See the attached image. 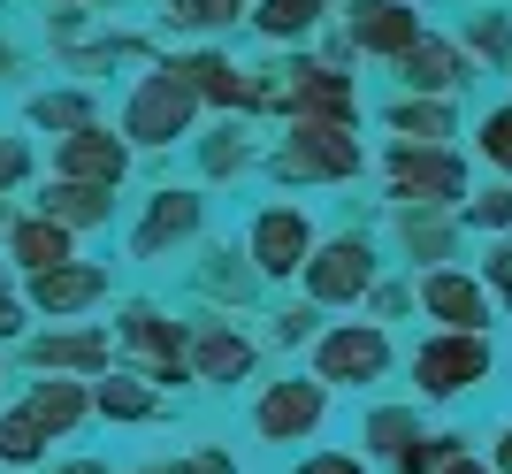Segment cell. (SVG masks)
I'll list each match as a JSON object with an SVG mask.
<instances>
[{
	"label": "cell",
	"mask_w": 512,
	"mask_h": 474,
	"mask_svg": "<svg viewBox=\"0 0 512 474\" xmlns=\"http://www.w3.org/2000/svg\"><path fill=\"white\" fill-rule=\"evenodd\" d=\"M123 345H130V352H146L153 383H176V375H184V329L161 322L153 306H138V314L123 322Z\"/></svg>",
	"instance_id": "15"
},
{
	"label": "cell",
	"mask_w": 512,
	"mask_h": 474,
	"mask_svg": "<svg viewBox=\"0 0 512 474\" xmlns=\"http://www.w3.org/2000/svg\"><path fill=\"white\" fill-rule=\"evenodd\" d=\"M314 16H321V0H260L253 8V23L268 31V39H306Z\"/></svg>",
	"instance_id": "24"
},
{
	"label": "cell",
	"mask_w": 512,
	"mask_h": 474,
	"mask_svg": "<svg viewBox=\"0 0 512 474\" xmlns=\"http://www.w3.org/2000/svg\"><path fill=\"white\" fill-rule=\"evenodd\" d=\"M421 306L436 314V322H451V337H474V322H490V299H482V283L451 276V268H436V276L421 283Z\"/></svg>",
	"instance_id": "14"
},
{
	"label": "cell",
	"mask_w": 512,
	"mask_h": 474,
	"mask_svg": "<svg viewBox=\"0 0 512 474\" xmlns=\"http://www.w3.org/2000/svg\"><path fill=\"white\" fill-rule=\"evenodd\" d=\"M0 77H16V46L0 39Z\"/></svg>",
	"instance_id": "42"
},
{
	"label": "cell",
	"mask_w": 512,
	"mask_h": 474,
	"mask_svg": "<svg viewBox=\"0 0 512 474\" xmlns=\"http://www.w3.org/2000/svg\"><path fill=\"white\" fill-rule=\"evenodd\" d=\"M8 260L31 268V276H46V268H62V260H69V230H54L46 215L16 222V230H8Z\"/></svg>",
	"instance_id": "21"
},
{
	"label": "cell",
	"mask_w": 512,
	"mask_h": 474,
	"mask_svg": "<svg viewBox=\"0 0 512 474\" xmlns=\"http://www.w3.org/2000/svg\"><path fill=\"white\" fill-rule=\"evenodd\" d=\"M85 406H92L85 383H62V375H54V383H31V398H23L16 413H23L39 436H69L77 421H85Z\"/></svg>",
	"instance_id": "16"
},
{
	"label": "cell",
	"mask_w": 512,
	"mask_h": 474,
	"mask_svg": "<svg viewBox=\"0 0 512 474\" xmlns=\"http://www.w3.org/2000/svg\"><path fill=\"white\" fill-rule=\"evenodd\" d=\"M444 474H490L482 459H444Z\"/></svg>",
	"instance_id": "41"
},
{
	"label": "cell",
	"mask_w": 512,
	"mask_h": 474,
	"mask_svg": "<svg viewBox=\"0 0 512 474\" xmlns=\"http://www.w3.org/2000/svg\"><path fill=\"white\" fill-rule=\"evenodd\" d=\"M192 367L207 375V383H230V375H245V367H253V345H245L237 329H199Z\"/></svg>",
	"instance_id": "22"
},
{
	"label": "cell",
	"mask_w": 512,
	"mask_h": 474,
	"mask_svg": "<svg viewBox=\"0 0 512 474\" xmlns=\"http://www.w3.org/2000/svg\"><path fill=\"white\" fill-rule=\"evenodd\" d=\"M230 169H245V138H237V130H214L207 138V176H230Z\"/></svg>",
	"instance_id": "30"
},
{
	"label": "cell",
	"mask_w": 512,
	"mask_h": 474,
	"mask_svg": "<svg viewBox=\"0 0 512 474\" xmlns=\"http://www.w3.org/2000/svg\"><path fill=\"white\" fill-rule=\"evenodd\" d=\"M237 8H253V0H169L176 23H230Z\"/></svg>",
	"instance_id": "28"
},
{
	"label": "cell",
	"mask_w": 512,
	"mask_h": 474,
	"mask_svg": "<svg viewBox=\"0 0 512 474\" xmlns=\"http://www.w3.org/2000/svg\"><path fill=\"white\" fill-rule=\"evenodd\" d=\"M46 436L23 421V413H0V467H39Z\"/></svg>",
	"instance_id": "26"
},
{
	"label": "cell",
	"mask_w": 512,
	"mask_h": 474,
	"mask_svg": "<svg viewBox=\"0 0 512 474\" xmlns=\"http://www.w3.org/2000/svg\"><path fill=\"white\" fill-rule=\"evenodd\" d=\"M123 169H130V146L115 138V130H100V123L69 130L62 153H54V176H62V184H92V192H115Z\"/></svg>",
	"instance_id": "4"
},
{
	"label": "cell",
	"mask_w": 512,
	"mask_h": 474,
	"mask_svg": "<svg viewBox=\"0 0 512 474\" xmlns=\"http://www.w3.org/2000/svg\"><path fill=\"white\" fill-rule=\"evenodd\" d=\"M490 283L512 299V245H497V253H490Z\"/></svg>",
	"instance_id": "37"
},
{
	"label": "cell",
	"mask_w": 512,
	"mask_h": 474,
	"mask_svg": "<svg viewBox=\"0 0 512 474\" xmlns=\"http://www.w3.org/2000/svg\"><path fill=\"white\" fill-rule=\"evenodd\" d=\"M199 215H207V199H192V192H161V199H153V215L138 222V237H130V245H138V253H161L169 237H192Z\"/></svg>",
	"instance_id": "19"
},
{
	"label": "cell",
	"mask_w": 512,
	"mask_h": 474,
	"mask_svg": "<svg viewBox=\"0 0 512 474\" xmlns=\"http://www.w3.org/2000/svg\"><path fill=\"white\" fill-rule=\"evenodd\" d=\"M0 299H8V260H0Z\"/></svg>",
	"instance_id": "44"
},
{
	"label": "cell",
	"mask_w": 512,
	"mask_h": 474,
	"mask_svg": "<svg viewBox=\"0 0 512 474\" xmlns=\"http://www.w3.org/2000/svg\"><path fill=\"white\" fill-rule=\"evenodd\" d=\"M474 222H482V230H512V192H490V199H474Z\"/></svg>",
	"instance_id": "33"
},
{
	"label": "cell",
	"mask_w": 512,
	"mask_h": 474,
	"mask_svg": "<svg viewBox=\"0 0 512 474\" xmlns=\"http://www.w3.org/2000/svg\"><path fill=\"white\" fill-rule=\"evenodd\" d=\"M497 467H512V429H505V436H497Z\"/></svg>",
	"instance_id": "43"
},
{
	"label": "cell",
	"mask_w": 512,
	"mask_h": 474,
	"mask_svg": "<svg viewBox=\"0 0 512 474\" xmlns=\"http://www.w3.org/2000/svg\"><path fill=\"white\" fill-rule=\"evenodd\" d=\"M390 367V345L383 329H337V337H321V383H375Z\"/></svg>",
	"instance_id": "8"
},
{
	"label": "cell",
	"mask_w": 512,
	"mask_h": 474,
	"mask_svg": "<svg viewBox=\"0 0 512 474\" xmlns=\"http://www.w3.org/2000/svg\"><path fill=\"white\" fill-rule=\"evenodd\" d=\"M413 39H421V16L406 0H360L352 8V46H367V54H406Z\"/></svg>",
	"instance_id": "12"
},
{
	"label": "cell",
	"mask_w": 512,
	"mask_h": 474,
	"mask_svg": "<svg viewBox=\"0 0 512 474\" xmlns=\"http://www.w3.org/2000/svg\"><path fill=\"white\" fill-rule=\"evenodd\" d=\"M176 77L192 92H207V100H222V108H253L260 100V85L245 77V69H230L222 54H199V62H176Z\"/></svg>",
	"instance_id": "18"
},
{
	"label": "cell",
	"mask_w": 512,
	"mask_h": 474,
	"mask_svg": "<svg viewBox=\"0 0 512 474\" xmlns=\"http://www.w3.org/2000/svg\"><path fill=\"white\" fill-rule=\"evenodd\" d=\"M299 474H367V467H360V459H337V452H329V459H306Z\"/></svg>",
	"instance_id": "36"
},
{
	"label": "cell",
	"mask_w": 512,
	"mask_h": 474,
	"mask_svg": "<svg viewBox=\"0 0 512 474\" xmlns=\"http://www.w3.org/2000/svg\"><path fill=\"white\" fill-rule=\"evenodd\" d=\"M23 176H31V146H23V138H0V192L23 184Z\"/></svg>",
	"instance_id": "32"
},
{
	"label": "cell",
	"mask_w": 512,
	"mask_h": 474,
	"mask_svg": "<svg viewBox=\"0 0 512 474\" xmlns=\"http://www.w3.org/2000/svg\"><path fill=\"white\" fill-rule=\"evenodd\" d=\"M39 215L54 222V230H100L115 207H107V192H92V184H62V176H54L39 192Z\"/></svg>",
	"instance_id": "17"
},
{
	"label": "cell",
	"mask_w": 512,
	"mask_h": 474,
	"mask_svg": "<svg viewBox=\"0 0 512 474\" xmlns=\"http://www.w3.org/2000/svg\"><path fill=\"white\" fill-rule=\"evenodd\" d=\"M253 260H260V276H291L299 260H314V222L299 207H268L253 222Z\"/></svg>",
	"instance_id": "6"
},
{
	"label": "cell",
	"mask_w": 512,
	"mask_h": 474,
	"mask_svg": "<svg viewBox=\"0 0 512 474\" xmlns=\"http://www.w3.org/2000/svg\"><path fill=\"white\" fill-rule=\"evenodd\" d=\"M291 100H299V115L306 123H352L360 115V92L344 85L329 62H306V69H291Z\"/></svg>",
	"instance_id": "10"
},
{
	"label": "cell",
	"mask_w": 512,
	"mask_h": 474,
	"mask_svg": "<svg viewBox=\"0 0 512 474\" xmlns=\"http://www.w3.org/2000/svg\"><path fill=\"white\" fill-rule=\"evenodd\" d=\"M92 406H100L107 421H146V413H153V390L123 375V383H100V390H92Z\"/></svg>",
	"instance_id": "25"
},
{
	"label": "cell",
	"mask_w": 512,
	"mask_h": 474,
	"mask_svg": "<svg viewBox=\"0 0 512 474\" xmlns=\"http://www.w3.org/2000/svg\"><path fill=\"white\" fill-rule=\"evenodd\" d=\"M107 291V268H92V260H62V268H46V276H31V306L39 314H77V306H92Z\"/></svg>",
	"instance_id": "11"
},
{
	"label": "cell",
	"mask_w": 512,
	"mask_h": 474,
	"mask_svg": "<svg viewBox=\"0 0 512 474\" xmlns=\"http://www.w3.org/2000/svg\"><path fill=\"white\" fill-rule=\"evenodd\" d=\"M390 123L406 130L413 146H436V138H444V130H451V115H444V108H436V100H428V108H421V100H406V108L390 115Z\"/></svg>",
	"instance_id": "27"
},
{
	"label": "cell",
	"mask_w": 512,
	"mask_h": 474,
	"mask_svg": "<svg viewBox=\"0 0 512 474\" xmlns=\"http://www.w3.org/2000/svg\"><path fill=\"white\" fill-rule=\"evenodd\" d=\"M367 436H375L383 452H406V444H413V413H375V429H367Z\"/></svg>",
	"instance_id": "31"
},
{
	"label": "cell",
	"mask_w": 512,
	"mask_h": 474,
	"mask_svg": "<svg viewBox=\"0 0 512 474\" xmlns=\"http://www.w3.org/2000/svg\"><path fill=\"white\" fill-rule=\"evenodd\" d=\"M490 375V345L482 337H436V345L413 352V383L428 390V398H451V390H467Z\"/></svg>",
	"instance_id": "5"
},
{
	"label": "cell",
	"mask_w": 512,
	"mask_h": 474,
	"mask_svg": "<svg viewBox=\"0 0 512 474\" xmlns=\"http://www.w3.org/2000/svg\"><path fill=\"white\" fill-rule=\"evenodd\" d=\"M192 100H199V92L176 77V62L153 69L146 85L130 92V108H123V138H138V146H176L184 123H192Z\"/></svg>",
	"instance_id": "1"
},
{
	"label": "cell",
	"mask_w": 512,
	"mask_h": 474,
	"mask_svg": "<svg viewBox=\"0 0 512 474\" xmlns=\"http://www.w3.org/2000/svg\"><path fill=\"white\" fill-rule=\"evenodd\" d=\"M406 245H413V253H444L451 237H444V222H421V215H413L406 222Z\"/></svg>",
	"instance_id": "34"
},
{
	"label": "cell",
	"mask_w": 512,
	"mask_h": 474,
	"mask_svg": "<svg viewBox=\"0 0 512 474\" xmlns=\"http://www.w3.org/2000/svg\"><path fill=\"white\" fill-rule=\"evenodd\" d=\"M54 474H107V467H100V459H62Z\"/></svg>",
	"instance_id": "39"
},
{
	"label": "cell",
	"mask_w": 512,
	"mask_h": 474,
	"mask_svg": "<svg viewBox=\"0 0 512 474\" xmlns=\"http://www.w3.org/2000/svg\"><path fill=\"white\" fill-rule=\"evenodd\" d=\"M77 8H85V0H77Z\"/></svg>",
	"instance_id": "45"
},
{
	"label": "cell",
	"mask_w": 512,
	"mask_h": 474,
	"mask_svg": "<svg viewBox=\"0 0 512 474\" xmlns=\"http://www.w3.org/2000/svg\"><path fill=\"white\" fill-rule=\"evenodd\" d=\"M474 46L482 54H512V23H474Z\"/></svg>",
	"instance_id": "35"
},
{
	"label": "cell",
	"mask_w": 512,
	"mask_h": 474,
	"mask_svg": "<svg viewBox=\"0 0 512 474\" xmlns=\"http://www.w3.org/2000/svg\"><path fill=\"white\" fill-rule=\"evenodd\" d=\"M306 283H314V299H360L367 283H375V253H367L360 237H337V245H321L314 260H306Z\"/></svg>",
	"instance_id": "7"
},
{
	"label": "cell",
	"mask_w": 512,
	"mask_h": 474,
	"mask_svg": "<svg viewBox=\"0 0 512 474\" xmlns=\"http://www.w3.org/2000/svg\"><path fill=\"white\" fill-rule=\"evenodd\" d=\"M8 337H23V306L16 299H0V345H8Z\"/></svg>",
	"instance_id": "38"
},
{
	"label": "cell",
	"mask_w": 512,
	"mask_h": 474,
	"mask_svg": "<svg viewBox=\"0 0 512 474\" xmlns=\"http://www.w3.org/2000/svg\"><path fill=\"white\" fill-rule=\"evenodd\" d=\"M360 138L344 123H306L299 115V130H291V146H283V176H360Z\"/></svg>",
	"instance_id": "3"
},
{
	"label": "cell",
	"mask_w": 512,
	"mask_h": 474,
	"mask_svg": "<svg viewBox=\"0 0 512 474\" xmlns=\"http://www.w3.org/2000/svg\"><path fill=\"white\" fill-rule=\"evenodd\" d=\"M176 474H230V467H222V459L207 452V459H192V467H176Z\"/></svg>",
	"instance_id": "40"
},
{
	"label": "cell",
	"mask_w": 512,
	"mask_h": 474,
	"mask_svg": "<svg viewBox=\"0 0 512 474\" xmlns=\"http://www.w3.org/2000/svg\"><path fill=\"white\" fill-rule=\"evenodd\" d=\"M398 69H406V85H413V92H428V100H444V92L467 77V69H459V54H451L444 39H413L406 54H398Z\"/></svg>",
	"instance_id": "20"
},
{
	"label": "cell",
	"mask_w": 512,
	"mask_h": 474,
	"mask_svg": "<svg viewBox=\"0 0 512 474\" xmlns=\"http://www.w3.org/2000/svg\"><path fill=\"white\" fill-rule=\"evenodd\" d=\"M482 153H490L497 169H512V108H497V115H482Z\"/></svg>",
	"instance_id": "29"
},
{
	"label": "cell",
	"mask_w": 512,
	"mask_h": 474,
	"mask_svg": "<svg viewBox=\"0 0 512 474\" xmlns=\"http://www.w3.org/2000/svg\"><path fill=\"white\" fill-rule=\"evenodd\" d=\"M31 123L39 130H92V100L85 92H39V100H31Z\"/></svg>",
	"instance_id": "23"
},
{
	"label": "cell",
	"mask_w": 512,
	"mask_h": 474,
	"mask_svg": "<svg viewBox=\"0 0 512 474\" xmlns=\"http://www.w3.org/2000/svg\"><path fill=\"white\" fill-rule=\"evenodd\" d=\"M390 184H398V199L451 207V199L467 192V169H459V153H444V146H398L390 153Z\"/></svg>",
	"instance_id": "2"
},
{
	"label": "cell",
	"mask_w": 512,
	"mask_h": 474,
	"mask_svg": "<svg viewBox=\"0 0 512 474\" xmlns=\"http://www.w3.org/2000/svg\"><path fill=\"white\" fill-rule=\"evenodd\" d=\"M321 406H329L321 383H276L260 398V436H268V444H291V436H306L321 421Z\"/></svg>",
	"instance_id": "13"
},
{
	"label": "cell",
	"mask_w": 512,
	"mask_h": 474,
	"mask_svg": "<svg viewBox=\"0 0 512 474\" xmlns=\"http://www.w3.org/2000/svg\"><path fill=\"white\" fill-rule=\"evenodd\" d=\"M23 360L46 367V375H100L107 367V337L100 329H46V337L23 345Z\"/></svg>",
	"instance_id": "9"
}]
</instances>
